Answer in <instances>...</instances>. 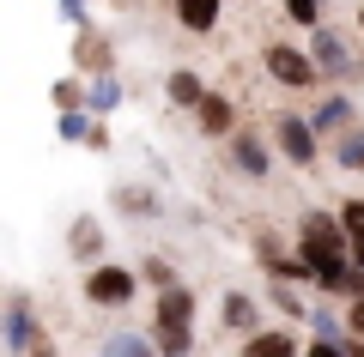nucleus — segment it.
Returning <instances> with one entry per match:
<instances>
[{"mask_svg":"<svg viewBox=\"0 0 364 357\" xmlns=\"http://www.w3.org/2000/svg\"><path fill=\"white\" fill-rule=\"evenodd\" d=\"M231 152H237V170H243V176H267V145H261V133H255V128L237 133Z\"/></svg>","mask_w":364,"mask_h":357,"instance_id":"1a4fd4ad","label":"nucleus"},{"mask_svg":"<svg viewBox=\"0 0 364 357\" xmlns=\"http://www.w3.org/2000/svg\"><path fill=\"white\" fill-rule=\"evenodd\" d=\"M310 357H346V339H316Z\"/></svg>","mask_w":364,"mask_h":357,"instance_id":"393cba45","label":"nucleus"},{"mask_svg":"<svg viewBox=\"0 0 364 357\" xmlns=\"http://www.w3.org/2000/svg\"><path fill=\"white\" fill-rule=\"evenodd\" d=\"M243 357H298V339L291 333H249Z\"/></svg>","mask_w":364,"mask_h":357,"instance_id":"ddd939ff","label":"nucleus"},{"mask_svg":"<svg viewBox=\"0 0 364 357\" xmlns=\"http://www.w3.org/2000/svg\"><path fill=\"white\" fill-rule=\"evenodd\" d=\"M346 321H352V339H364V297L352 303V315H346Z\"/></svg>","mask_w":364,"mask_h":357,"instance_id":"a878e982","label":"nucleus"},{"mask_svg":"<svg viewBox=\"0 0 364 357\" xmlns=\"http://www.w3.org/2000/svg\"><path fill=\"white\" fill-rule=\"evenodd\" d=\"M31 357H55V345H37V351H31Z\"/></svg>","mask_w":364,"mask_h":357,"instance_id":"cd10ccee","label":"nucleus"},{"mask_svg":"<svg viewBox=\"0 0 364 357\" xmlns=\"http://www.w3.org/2000/svg\"><path fill=\"white\" fill-rule=\"evenodd\" d=\"M316 67H322V79H340L352 67V55H346V43L334 37V31H316Z\"/></svg>","mask_w":364,"mask_h":357,"instance_id":"9d476101","label":"nucleus"},{"mask_svg":"<svg viewBox=\"0 0 364 357\" xmlns=\"http://www.w3.org/2000/svg\"><path fill=\"white\" fill-rule=\"evenodd\" d=\"M104 357H158V351L140 339V333H116V339L104 345Z\"/></svg>","mask_w":364,"mask_h":357,"instance_id":"6ab92c4d","label":"nucleus"},{"mask_svg":"<svg viewBox=\"0 0 364 357\" xmlns=\"http://www.w3.org/2000/svg\"><path fill=\"white\" fill-rule=\"evenodd\" d=\"M334 164L340 170H364V128H346L334 140Z\"/></svg>","mask_w":364,"mask_h":357,"instance_id":"dca6fc26","label":"nucleus"},{"mask_svg":"<svg viewBox=\"0 0 364 357\" xmlns=\"http://www.w3.org/2000/svg\"><path fill=\"white\" fill-rule=\"evenodd\" d=\"M273 145H279L291 164H310L316 158V121L310 115H279V121H273Z\"/></svg>","mask_w":364,"mask_h":357,"instance_id":"20e7f679","label":"nucleus"},{"mask_svg":"<svg viewBox=\"0 0 364 357\" xmlns=\"http://www.w3.org/2000/svg\"><path fill=\"white\" fill-rule=\"evenodd\" d=\"M164 91H170V103H176V109H200V103H207V85H200L188 67H176V73L164 79Z\"/></svg>","mask_w":364,"mask_h":357,"instance_id":"9b49d317","label":"nucleus"},{"mask_svg":"<svg viewBox=\"0 0 364 357\" xmlns=\"http://www.w3.org/2000/svg\"><path fill=\"white\" fill-rule=\"evenodd\" d=\"M200 133H213V140H225V133H237V109L231 97H219V91H207V103H200Z\"/></svg>","mask_w":364,"mask_h":357,"instance_id":"0eeeda50","label":"nucleus"},{"mask_svg":"<svg viewBox=\"0 0 364 357\" xmlns=\"http://www.w3.org/2000/svg\"><path fill=\"white\" fill-rule=\"evenodd\" d=\"M273 297H279V309H286V315H291V321H298V315H304V303H298V291H291V285H279V291H273Z\"/></svg>","mask_w":364,"mask_h":357,"instance_id":"b1692460","label":"nucleus"},{"mask_svg":"<svg viewBox=\"0 0 364 357\" xmlns=\"http://www.w3.org/2000/svg\"><path fill=\"white\" fill-rule=\"evenodd\" d=\"M67 243H73V255H79V260H91V255H97V248H104V230L91 224V218H79V224H73V236H67Z\"/></svg>","mask_w":364,"mask_h":357,"instance_id":"a211bd4d","label":"nucleus"},{"mask_svg":"<svg viewBox=\"0 0 364 357\" xmlns=\"http://www.w3.org/2000/svg\"><path fill=\"white\" fill-rule=\"evenodd\" d=\"M182 18V31H195V37H207V31H219V0H170Z\"/></svg>","mask_w":364,"mask_h":357,"instance_id":"6e6552de","label":"nucleus"},{"mask_svg":"<svg viewBox=\"0 0 364 357\" xmlns=\"http://www.w3.org/2000/svg\"><path fill=\"white\" fill-rule=\"evenodd\" d=\"M358 31H364V6H358Z\"/></svg>","mask_w":364,"mask_h":357,"instance_id":"c85d7f7f","label":"nucleus"},{"mask_svg":"<svg viewBox=\"0 0 364 357\" xmlns=\"http://www.w3.org/2000/svg\"><path fill=\"white\" fill-rule=\"evenodd\" d=\"M267 73L279 79V85H291V91H310V85H322V67H316V55H304V49H291V43H267Z\"/></svg>","mask_w":364,"mask_h":357,"instance_id":"7ed1b4c3","label":"nucleus"},{"mask_svg":"<svg viewBox=\"0 0 364 357\" xmlns=\"http://www.w3.org/2000/svg\"><path fill=\"white\" fill-rule=\"evenodd\" d=\"M249 321H255V303H249V297H225V327H237V333H243L249 327Z\"/></svg>","mask_w":364,"mask_h":357,"instance_id":"aec40b11","label":"nucleus"},{"mask_svg":"<svg viewBox=\"0 0 364 357\" xmlns=\"http://www.w3.org/2000/svg\"><path fill=\"white\" fill-rule=\"evenodd\" d=\"M116 103H122V85H116V73H109V79H91V97H85V109H91V115H109Z\"/></svg>","mask_w":364,"mask_h":357,"instance_id":"f3484780","label":"nucleus"},{"mask_svg":"<svg viewBox=\"0 0 364 357\" xmlns=\"http://www.w3.org/2000/svg\"><path fill=\"white\" fill-rule=\"evenodd\" d=\"M286 18H298V25H322V0H286Z\"/></svg>","mask_w":364,"mask_h":357,"instance_id":"4be33fe9","label":"nucleus"},{"mask_svg":"<svg viewBox=\"0 0 364 357\" xmlns=\"http://www.w3.org/2000/svg\"><path fill=\"white\" fill-rule=\"evenodd\" d=\"M85 297H91V303L122 309V303L134 297V273H128V267H91V273H85Z\"/></svg>","mask_w":364,"mask_h":357,"instance_id":"39448f33","label":"nucleus"},{"mask_svg":"<svg viewBox=\"0 0 364 357\" xmlns=\"http://www.w3.org/2000/svg\"><path fill=\"white\" fill-rule=\"evenodd\" d=\"M310 121H316V133H346V121H352V103H346V97H328L322 109L310 115Z\"/></svg>","mask_w":364,"mask_h":357,"instance_id":"2eb2a0df","label":"nucleus"},{"mask_svg":"<svg viewBox=\"0 0 364 357\" xmlns=\"http://www.w3.org/2000/svg\"><path fill=\"white\" fill-rule=\"evenodd\" d=\"M346 357H364V339H346Z\"/></svg>","mask_w":364,"mask_h":357,"instance_id":"bb28decb","label":"nucleus"},{"mask_svg":"<svg viewBox=\"0 0 364 357\" xmlns=\"http://www.w3.org/2000/svg\"><path fill=\"white\" fill-rule=\"evenodd\" d=\"M188 321H195V291H158V327H152V345L164 357H188V345H195V333H188Z\"/></svg>","mask_w":364,"mask_h":357,"instance_id":"f03ea898","label":"nucleus"},{"mask_svg":"<svg viewBox=\"0 0 364 357\" xmlns=\"http://www.w3.org/2000/svg\"><path fill=\"white\" fill-rule=\"evenodd\" d=\"M340 224H346V243H352V267L364 273V194L340 206Z\"/></svg>","mask_w":364,"mask_h":357,"instance_id":"4468645a","label":"nucleus"},{"mask_svg":"<svg viewBox=\"0 0 364 357\" xmlns=\"http://www.w3.org/2000/svg\"><path fill=\"white\" fill-rule=\"evenodd\" d=\"M140 273H146V279L158 285V291H176V273H170V260H158V255H146V267H140Z\"/></svg>","mask_w":364,"mask_h":357,"instance_id":"5701e85b","label":"nucleus"},{"mask_svg":"<svg viewBox=\"0 0 364 357\" xmlns=\"http://www.w3.org/2000/svg\"><path fill=\"white\" fill-rule=\"evenodd\" d=\"M73 61H79V73H85V79H109V67H116V55H109V43L104 37H97V31H79V37H73Z\"/></svg>","mask_w":364,"mask_h":357,"instance_id":"423d86ee","label":"nucleus"},{"mask_svg":"<svg viewBox=\"0 0 364 357\" xmlns=\"http://www.w3.org/2000/svg\"><path fill=\"white\" fill-rule=\"evenodd\" d=\"M6 351H37V321H31L25 303H13V315H6Z\"/></svg>","mask_w":364,"mask_h":357,"instance_id":"f8f14e48","label":"nucleus"},{"mask_svg":"<svg viewBox=\"0 0 364 357\" xmlns=\"http://www.w3.org/2000/svg\"><path fill=\"white\" fill-rule=\"evenodd\" d=\"M85 97H91V85H73V79H61V85H55V109H61V115H73Z\"/></svg>","mask_w":364,"mask_h":357,"instance_id":"412c9836","label":"nucleus"},{"mask_svg":"<svg viewBox=\"0 0 364 357\" xmlns=\"http://www.w3.org/2000/svg\"><path fill=\"white\" fill-rule=\"evenodd\" d=\"M298 255L316 267V279H328V273L352 267L346 224H340V218H328V212H304V224H298Z\"/></svg>","mask_w":364,"mask_h":357,"instance_id":"f257e3e1","label":"nucleus"}]
</instances>
